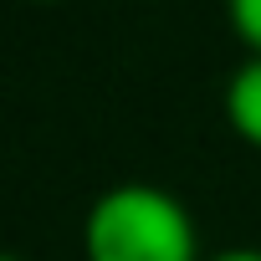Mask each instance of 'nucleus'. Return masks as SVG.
I'll return each mask as SVG.
<instances>
[{
  "label": "nucleus",
  "instance_id": "1",
  "mask_svg": "<svg viewBox=\"0 0 261 261\" xmlns=\"http://www.w3.org/2000/svg\"><path fill=\"white\" fill-rule=\"evenodd\" d=\"M82 261H205L195 215L179 195L123 179L82 215Z\"/></svg>",
  "mask_w": 261,
  "mask_h": 261
},
{
  "label": "nucleus",
  "instance_id": "2",
  "mask_svg": "<svg viewBox=\"0 0 261 261\" xmlns=\"http://www.w3.org/2000/svg\"><path fill=\"white\" fill-rule=\"evenodd\" d=\"M225 123L251 149H261V57H246L225 82Z\"/></svg>",
  "mask_w": 261,
  "mask_h": 261
},
{
  "label": "nucleus",
  "instance_id": "3",
  "mask_svg": "<svg viewBox=\"0 0 261 261\" xmlns=\"http://www.w3.org/2000/svg\"><path fill=\"white\" fill-rule=\"evenodd\" d=\"M225 21H230L236 41L251 57H261V0H225Z\"/></svg>",
  "mask_w": 261,
  "mask_h": 261
},
{
  "label": "nucleus",
  "instance_id": "4",
  "mask_svg": "<svg viewBox=\"0 0 261 261\" xmlns=\"http://www.w3.org/2000/svg\"><path fill=\"white\" fill-rule=\"evenodd\" d=\"M205 261H261V246H225V251H210Z\"/></svg>",
  "mask_w": 261,
  "mask_h": 261
},
{
  "label": "nucleus",
  "instance_id": "5",
  "mask_svg": "<svg viewBox=\"0 0 261 261\" xmlns=\"http://www.w3.org/2000/svg\"><path fill=\"white\" fill-rule=\"evenodd\" d=\"M0 261H21V256H11V251H0Z\"/></svg>",
  "mask_w": 261,
  "mask_h": 261
},
{
  "label": "nucleus",
  "instance_id": "6",
  "mask_svg": "<svg viewBox=\"0 0 261 261\" xmlns=\"http://www.w3.org/2000/svg\"><path fill=\"white\" fill-rule=\"evenodd\" d=\"M31 6H57V0H31Z\"/></svg>",
  "mask_w": 261,
  "mask_h": 261
}]
</instances>
